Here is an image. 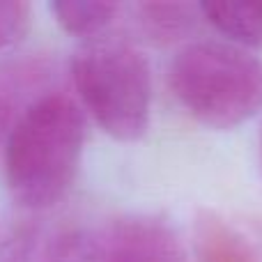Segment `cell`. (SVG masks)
<instances>
[{
  "instance_id": "5",
  "label": "cell",
  "mask_w": 262,
  "mask_h": 262,
  "mask_svg": "<svg viewBox=\"0 0 262 262\" xmlns=\"http://www.w3.org/2000/svg\"><path fill=\"white\" fill-rule=\"evenodd\" d=\"M49 67L39 58H18L0 64V145L9 138L21 115L39 99L49 78Z\"/></svg>"
},
{
  "instance_id": "1",
  "label": "cell",
  "mask_w": 262,
  "mask_h": 262,
  "mask_svg": "<svg viewBox=\"0 0 262 262\" xmlns=\"http://www.w3.org/2000/svg\"><path fill=\"white\" fill-rule=\"evenodd\" d=\"M85 115L62 92L41 95L5 140V180L14 200L46 209L69 193L85 147Z\"/></svg>"
},
{
  "instance_id": "6",
  "label": "cell",
  "mask_w": 262,
  "mask_h": 262,
  "mask_svg": "<svg viewBox=\"0 0 262 262\" xmlns=\"http://www.w3.org/2000/svg\"><path fill=\"white\" fill-rule=\"evenodd\" d=\"M191 244L195 262H260L255 246L212 209L195 214Z\"/></svg>"
},
{
  "instance_id": "11",
  "label": "cell",
  "mask_w": 262,
  "mask_h": 262,
  "mask_svg": "<svg viewBox=\"0 0 262 262\" xmlns=\"http://www.w3.org/2000/svg\"><path fill=\"white\" fill-rule=\"evenodd\" d=\"M260 166H262V129H260Z\"/></svg>"
},
{
  "instance_id": "8",
  "label": "cell",
  "mask_w": 262,
  "mask_h": 262,
  "mask_svg": "<svg viewBox=\"0 0 262 262\" xmlns=\"http://www.w3.org/2000/svg\"><path fill=\"white\" fill-rule=\"evenodd\" d=\"M198 12L214 26L232 46L244 51H262V3H235V0H207Z\"/></svg>"
},
{
  "instance_id": "4",
  "label": "cell",
  "mask_w": 262,
  "mask_h": 262,
  "mask_svg": "<svg viewBox=\"0 0 262 262\" xmlns=\"http://www.w3.org/2000/svg\"><path fill=\"white\" fill-rule=\"evenodd\" d=\"M88 262H189L177 230L154 214H127L90 230Z\"/></svg>"
},
{
  "instance_id": "9",
  "label": "cell",
  "mask_w": 262,
  "mask_h": 262,
  "mask_svg": "<svg viewBox=\"0 0 262 262\" xmlns=\"http://www.w3.org/2000/svg\"><path fill=\"white\" fill-rule=\"evenodd\" d=\"M49 9L64 32L85 39H97L120 14V5L111 0H55Z\"/></svg>"
},
{
  "instance_id": "3",
  "label": "cell",
  "mask_w": 262,
  "mask_h": 262,
  "mask_svg": "<svg viewBox=\"0 0 262 262\" xmlns=\"http://www.w3.org/2000/svg\"><path fill=\"white\" fill-rule=\"evenodd\" d=\"M72 78L85 111L111 138L136 143L147 134L152 72L134 44L118 37L88 39L72 58Z\"/></svg>"
},
{
  "instance_id": "2",
  "label": "cell",
  "mask_w": 262,
  "mask_h": 262,
  "mask_svg": "<svg viewBox=\"0 0 262 262\" xmlns=\"http://www.w3.org/2000/svg\"><path fill=\"white\" fill-rule=\"evenodd\" d=\"M177 104L203 127L228 131L262 111V58L221 41H193L168 67Z\"/></svg>"
},
{
  "instance_id": "7",
  "label": "cell",
  "mask_w": 262,
  "mask_h": 262,
  "mask_svg": "<svg viewBox=\"0 0 262 262\" xmlns=\"http://www.w3.org/2000/svg\"><path fill=\"white\" fill-rule=\"evenodd\" d=\"M134 23L138 32L154 46H172L195 32L200 16L191 3H136Z\"/></svg>"
},
{
  "instance_id": "10",
  "label": "cell",
  "mask_w": 262,
  "mask_h": 262,
  "mask_svg": "<svg viewBox=\"0 0 262 262\" xmlns=\"http://www.w3.org/2000/svg\"><path fill=\"white\" fill-rule=\"evenodd\" d=\"M32 7L23 0H0V51L16 46L28 35Z\"/></svg>"
}]
</instances>
